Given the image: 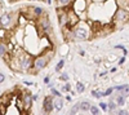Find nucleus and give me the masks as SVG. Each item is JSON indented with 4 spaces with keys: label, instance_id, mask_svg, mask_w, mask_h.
Wrapping results in <instances>:
<instances>
[{
    "label": "nucleus",
    "instance_id": "f257e3e1",
    "mask_svg": "<svg viewBox=\"0 0 129 115\" xmlns=\"http://www.w3.org/2000/svg\"><path fill=\"white\" fill-rule=\"evenodd\" d=\"M92 33V30H90V26L88 25H85L81 23V21H79V23L72 27V35H74V40H87L89 38Z\"/></svg>",
    "mask_w": 129,
    "mask_h": 115
},
{
    "label": "nucleus",
    "instance_id": "f03ea898",
    "mask_svg": "<svg viewBox=\"0 0 129 115\" xmlns=\"http://www.w3.org/2000/svg\"><path fill=\"white\" fill-rule=\"evenodd\" d=\"M128 21H129V10H125L123 8H117L111 18V23L115 27H121Z\"/></svg>",
    "mask_w": 129,
    "mask_h": 115
},
{
    "label": "nucleus",
    "instance_id": "7ed1b4c3",
    "mask_svg": "<svg viewBox=\"0 0 129 115\" xmlns=\"http://www.w3.org/2000/svg\"><path fill=\"white\" fill-rule=\"evenodd\" d=\"M17 18H18V13L14 14V13L4 12L2 16H0V23H2V27L9 30V28L14 27V25L17 26Z\"/></svg>",
    "mask_w": 129,
    "mask_h": 115
},
{
    "label": "nucleus",
    "instance_id": "20e7f679",
    "mask_svg": "<svg viewBox=\"0 0 129 115\" xmlns=\"http://www.w3.org/2000/svg\"><path fill=\"white\" fill-rule=\"evenodd\" d=\"M48 62H49V58L47 57L45 53H43L38 57H34L32 58V69L30 70L31 72H38L40 70H43L47 65H48Z\"/></svg>",
    "mask_w": 129,
    "mask_h": 115
},
{
    "label": "nucleus",
    "instance_id": "39448f33",
    "mask_svg": "<svg viewBox=\"0 0 129 115\" xmlns=\"http://www.w3.org/2000/svg\"><path fill=\"white\" fill-rule=\"evenodd\" d=\"M89 4H90V0H74L71 3V8L74 9V12L79 16L80 13L87 12Z\"/></svg>",
    "mask_w": 129,
    "mask_h": 115
},
{
    "label": "nucleus",
    "instance_id": "423d86ee",
    "mask_svg": "<svg viewBox=\"0 0 129 115\" xmlns=\"http://www.w3.org/2000/svg\"><path fill=\"white\" fill-rule=\"evenodd\" d=\"M79 16L74 12V9L70 7L69 9H67V27H70V28H72V27H75L78 23H79Z\"/></svg>",
    "mask_w": 129,
    "mask_h": 115
},
{
    "label": "nucleus",
    "instance_id": "0eeeda50",
    "mask_svg": "<svg viewBox=\"0 0 129 115\" xmlns=\"http://www.w3.org/2000/svg\"><path fill=\"white\" fill-rule=\"evenodd\" d=\"M22 102H23V106H25V112H28L30 109L32 107V98H31V95L30 93H23L22 96Z\"/></svg>",
    "mask_w": 129,
    "mask_h": 115
},
{
    "label": "nucleus",
    "instance_id": "6e6552de",
    "mask_svg": "<svg viewBox=\"0 0 129 115\" xmlns=\"http://www.w3.org/2000/svg\"><path fill=\"white\" fill-rule=\"evenodd\" d=\"M53 109V98L52 97H45L44 102H43V111H45L47 114H49Z\"/></svg>",
    "mask_w": 129,
    "mask_h": 115
},
{
    "label": "nucleus",
    "instance_id": "1a4fd4ad",
    "mask_svg": "<svg viewBox=\"0 0 129 115\" xmlns=\"http://www.w3.org/2000/svg\"><path fill=\"white\" fill-rule=\"evenodd\" d=\"M28 22L30 21L22 14V13H18V18H17V25L21 27V28H23V27H26L27 25H28Z\"/></svg>",
    "mask_w": 129,
    "mask_h": 115
},
{
    "label": "nucleus",
    "instance_id": "9d476101",
    "mask_svg": "<svg viewBox=\"0 0 129 115\" xmlns=\"http://www.w3.org/2000/svg\"><path fill=\"white\" fill-rule=\"evenodd\" d=\"M53 107H54L57 111H61L62 107H63V101L61 97H56L54 100H53Z\"/></svg>",
    "mask_w": 129,
    "mask_h": 115
},
{
    "label": "nucleus",
    "instance_id": "9b49d317",
    "mask_svg": "<svg viewBox=\"0 0 129 115\" xmlns=\"http://www.w3.org/2000/svg\"><path fill=\"white\" fill-rule=\"evenodd\" d=\"M90 102H88V101H83V102H80V110H83V111H88L89 109H90Z\"/></svg>",
    "mask_w": 129,
    "mask_h": 115
},
{
    "label": "nucleus",
    "instance_id": "f8f14e48",
    "mask_svg": "<svg viewBox=\"0 0 129 115\" xmlns=\"http://www.w3.org/2000/svg\"><path fill=\"white\" fill-rule=\"evenodd\" d=\"M124 102H125V97H124V96L119 95V96L116 97V105H117V106H123Z\"/></svg>",
    "mask_w": 129,
    "mask_h": 115
},
{
    "label": "nucleus",
    "instance_id": "ddd939ff",
    "mask_svg": "<svg viewBox=\"0 0 129 115\" xmlns=\"http://www.w3.org/2000/svg\"><path fill=\"white\" fill-rule=\"evenodd\" d=\"M8 52V49H7V44H4V43H2L0 41V57H3L5 53Z\"/></svg>",
    "mask_w": 129,
    "mask_h": 115
},
{
    "label": "nucleus",
    "instance_id": "4468645a",
    "mask_svg": "<svg viewBox=\"0 0 129 115\" xmlns=\"http://www.w3.org/2000/svg\"><path fill=\"white\" fill-rule=\"evenodd\" d=\"M85 91V87L81 81H76V92L78 93H83Z\"/></svg>",
    "mask_w": 129,
    "mask_h": 115
},
{
    "label": "nucleus",
    "instance_id": "2eb2a0df",
    "mask_svg": "<svg viewBox=\"0 0 129 115\" xmlns=\"http://www.w3.org/2000/svg\"><path fill=\"white\" fill-rule=\"evenodd\" d=\"M7 34H8V30H7V28H4V27L0 28V41H2V40H5Z\"/></svg>",
    "mask_w": 129,
    "mask_h": 115
},
{
    "label": "nucleus",
    "instance_id": "dca6fc26",
    "mask_svg": "<svg viewBox=\"0 0 129 115\" xmlns=\"http://www.w3.org/2000/svg\"><path fill=\"white\" fill-rule=\"evenodd\" d=\"M34 12H35L36 18H39V17H41V16H43V13H44V10H43L40 7H35V8H34Z\"/></svg>",
    "mask_w": 129,
    "mask_h": 115
},
{
    "label": "nucleus",
    "instance_id": "f3484780",
    "mask_svg": "<svg viewBox=\"0 0 129 115\" xmlns=\"http://www.w3.org/2000/svg\"><path fill=\"white\" fill-rule=\"evenodd\" d=\"M74 0H58V3L61 4V7H71V3Z\"/></svg>",
    "mask_w": 129,
    "mask_h": 115
},
{
    "label": "nucleus",
    "instance_id": "a211bd4d",
    "mask_svg": "<svg viewBox=\"0 0 129 115\" xmlns=\"http://www.w3.org/2000/svg\"><path fill=\"white\" fill-rule=\"evenodd\" d=\"M89 111H90L92 115H101V111H100V109L97 107V106H90Z\"/></svg>",
    "mask_w": 129,
    "mask_h": 115
},
{
    "label": "nucleus",
    "instance_id": "6ab92c4d",
    "mask_svg": "<svg viewBox=\"0 0 129 115\" xmlns=\"http://www.w3.org/2000/svg\"><path fill=\"white\" fill-rule=\"evenodd\" d=\"M50 93H52V96H53V97H62L61 92L57 91V89H54V88H50Z\"/></svg>",
    "mask_w": 129,
    "mask_h": 115
},
{
    "label": "nucleus",
    "instance_id": "aec40b11",
    "mask_svg": "<svg viewBox=\"0 0 129 115\" xmlns=\"http://www.w3.org/2000/svg\"><path fill=\"white\" fill-rule=\"evenodd\" d=\"M7 109H8V105H5V103H2V102H0V114H2V115H5Z\"/></svg>",
    "mask_w": 129,
    "mask_h": 115
},
{
    "label": "nucleus",
    "instance_id": "412c9836",
    "mask_svg": "<svg viewBox=\"0 0 129 115\" xmlns=\"http://www.w3.org/2000/svg\"><path fill=\"white\" fill-rule=\"evenodd\" d=\"M120 95H121V96H124V97H125V96H129V85L124 87V88L120 91Z\"/></svg>",
    "mask_w": 129,
    "mask_h": 115
},
{
    "label": "nucleus",
    "instance_id": "4be33fe9",
    "mask_svg": "<svg viewBox=\"0 0 129 115\" xmlns=\"http://www.w3.org/2000/svg\"><path fill=\"white\" fill-rule=\"evenodd\" d=\"M116 102H114V101H110L109 103H107V107H109L110 109V111H112V110H115L116 109Z\"/></svg>",
    "mask_w": 129,
    "mask_h": 115
},
{
    "label": "nucleus",
    "instance_id": "5701e85b",
    "mask_svg": "<svg viewBox=\"0 0 129 115\" xmlns=\"http://www.w3.org/2000/svg\"><path fill=\"white\" fill-rule=\"evenodd\" d=\"M92 96H94L95 98L105 97V96H103V92H97V91H92Z\"/></svg>",
    "mask_w": 129,
    "mask_h": 115
},
{
    "label": "nucleus",
    "instance_id": "b1692460",
    "mask_svg": "<svg viewBox=\"0 0 129 115\" xmlns=\"http://www.w3.org/2000/svg\"><path fill=\"white\" fill-rule=\"evenodd\" d=\"M63 65H64V61H63V60H61V61L58 62V64H57V66H56V71H59V70L63 67Z\"/></svg>",
    "mask_w": 129,
    "mask_h": 115
},
{
    "label": "nucleus",
    "instance_id": "393cba45",
    "mask_svg": "<svg viewBox=\"0 0 129 115\" xmlns=\"http://www.w3.org/2000/svg\"><path fill=\"white\" fill-rule=\"evenodd\" d=\"M70 89H71V85H70V84H69V83H67V84H64V85H63V87H62V91H63V92H66V91H67V92H69V91H70Z\"/></svg>",
    "mask_w": 129,
    "mask_h": 115
},
{
    "label": "nucleus",
    "instance_id": "a878e982",
    "mask_svg": "<svg viewBox=\"0 0 129 115\" xmlns=\"http://www.w3.org/2000/svg\"><path fill=\"white\" fill-rule=\"evenodd\" d=\"M112 91H114V88H109L106 92H103V96H110L111 93H112Z\"/></svg>",
    "mask_w": 129,
    "mask_h": 115
},
{
    "label": "nucleus",
    "instance_id": "bb28decb",
    "mask_svg": "<svg viewBox=\"0 0 129 115\" xmlns=\"http://www.w3.org/2000/svg\"><path fill=\"white\" fill-rule=\"evenodd\" d=\"M100 107H101L103 111H107V103H105V102H101V103H100Z\"/></svg>",
    "mask_w": 129,
    "mask_h": 115
},
{
    "label": "nucleus",
    "instance_id": "cd10ccee",
    "mask_svg": "<svg viewBox=\"0 0 129 115\" xmlns=\"http://www.w3.org/2000/svg\"><path fill=\"white\" fill-rule=\"evenodd\" d=\"M61 80H64V81H66V80H69V75L66 74V72H63V74L61 75Z\"/></svg>",
    "mask_w": 129,
    "mask_h": 115
},
{
    "label": "nucleus",
    "instance_id": "c85d7f7f",
    "mask_svg": "<svg viewBox=\"0 0 129 115\" xmlns=\"http://www.w3.org/2000/svg\"><path fill=\"white\" fill-rule=\"evenodd\" d=\"M126 85H128V84H121V85H116V87H115L114 89H116V91H119V92H120V91H121V89H123L124 87H126Z\"/></svg>",
    "mask_w": 129,
    "mask_h": 115
},
{
    "label": "nucleus",
    "instance_id": "c756f323",
    "mask_svg": "<svg viewBox=\"0 0 129 115\" xmlns=\"http://www.w3.org/2000/svg\"><path fill=\"white\" fill-rule=\"evenodd\" d=\"M117 115H129V111H126V110H119Z\"/></svg>",
    "mask_w": 129,
    "mask_h": 115
},
{
    "label": "nucleus",
    "instance_id": "7c9ffc66",
    "mask_svg": "<svg viewBox=\"0 0 129 115\" xmlns=\"http://www.w3.org/2000/svg\"><path fill=\"white\" fill-rule=\"evenodd\" d=\"M4 81H5V75L0 72V84H2V83H4Z\"/></svg>",
    "mask_w": 129,
    "mask_h": 115
},
{
    "label": "nucleus",
    "instance_id": "2f4dec72",
    "mask_svg": "<svg viewBox=\"0 0 129 115\" xmlns=\"http://www.w3.org/2000/svg\"><path fill=\"white\" fill-rule=\"evenodd\" d=\"M31 98H32V102H34V101H38V100H39V95H38V93H36V95H32Z\"/></svg>",
    "mask_w": 129,
    "mask_h": 115
},
{
    "label": "nucleus",
    "instance_id": "473e14b6",
    "mask_svg": "<svg viewBox=\"0 0 129 115\" xmlns=\"http://www.w3.org/2000/svg\"><path fill=\"white\" fill-rule=\"evenodd\" d=\"M49 81H50V76H45L44 78V83L45 84H49Z\"/></svg>",
    "mask_w": 129,
    "mask_h": 115
},
{
    "label": "nucleus",
    "instance_id": "72a5a7b5",
    "mask_svg": "<svg viewBox=\"0 0 129 115\" xmlns=\"http://www.w3.org/2000/svg\"><path fill=\"white\" fill-rule=\"evenodd\" d=\"M106 0H90V3H105Z\"/></svg>",
    "mask_w": 129,
    "mask_h": 115
},
{
    "label": "nucleus",
    "instance_id": "f704fd0d",
    "mask_svg": "<svg viewBox=\"0 0 129 115\" xmlns=\"http://www.w3.org/2000/svg\"><path fill=\"white\" fill-rule=\"evenodd\" d=\"M124 62H125V57L123 56V57L120 58V61H119V65H123V64H124Z\"/></svg>",
    "mask_w": 129,
    "mask_h": 115
},
{
    "label": "nucleus",
    "instance_id": "c9c22d12",
    "mask_svg": "<svg viewBox=\"0 0 129 115\" xmlns=\"http://www.w3.org/2000/svg\"><path fill=\"white\" fill-rule=\"evenodd\" d=\"M23 84H26V85H32V83H31V81H26V80H25V81H23Z\"/></svg>",
    "mask_w": 129,
    "mask_h": 115
},
{
    "label": "nucleus",
    "instance_id": "e433bc0d",
    "mask_svg": "<svg viewBox=\"0 0 129 115\" xmlns=\"http://www.w3.org/2000/svg\"><path fill=\"white\" fill-rule=\"evenodd\" d=\"M64 98H66L67 101H71V100H72V97H71V96H69V95H67L66 97H64Z\"/></svg>",
    "mask_w": 129,
    "mask_h": 115
},
{
    "label": "nucleus",
    "instance_id": "4c0bfd02",
    "mask_svg": "<svg viewBox=\"0 0 129 115\" xmlns=\"http://www.w3.org/2000/svg\"><path fill=\"white\" fill-rule=\"evenodd\" d=\"M47 3L48 4H52V0H47Z\"/></svg>",
    "mask_w": 129,
    "mask_h": 115
},
{
    "label": "nucleus",
    "instance_id": "58836bf2",
    "mask_svg": "<svg viewBox=\"0 0 129 115\" xmlns=\"http://www.w3.org/2000/svg\"><path fill=\"white\" fill-rule=\"evenodd\" d=\"M41 115H48V114H47L45 111H43V112H41Z\"/></svg>",
    "mask_w": 129,
    "mask_h": 115
},
{
    "label": "nucleus",
    "instance_id": "ea45409f",
    "mask_svg": "<svg viewBox=\"0 0 129 115\" xmlns=\"http://www.w3.org/2000/svg\"><path fill=\"white\" fill-rule=\"evenodd\" d=\"M30 2H36V0H30Z\"/></svg>",
    "mask_w": 129,
    "mask_h": 115
},
{
    "label": "nucleus",
    "instance_id": "a19ab883",
    "mask_svg": "<svg viewBox=\"0 0 129 115\" xmlns=\"http://www.w3.org/2000/svg\"><path fill=\"white\" fill-rule=\"evenodd\" d=\"M0 28H2V23H0Z\"/></svg>",
    "mask_w": 129,
    "mask_h": 115
},
{
    "label": "nucleus",
    "instance_id": "79ce46f5",
    "mask_svg": "<svg viewBox=\"0 0 129 115\" xmlns=\"http://www.w3.org/2000/svg\"><path fill=\"white\" fill-rule=\"evenodd\" d=\"M128 4H129V0H128Z\"/></svg>",
    "mask_w": 129,
    "mask_h": 115
},
{
    "label": "nucleus",
    "instance_id": "37998d69",
    "mask_svg": "<svg viewBox=\"0 0 129 115\" xmlns=\"http://www.w3.org/2000/svg\"><path fill=\"white\" fill-rule=\"evenodd\" d=\"M0 115H2V114H0Z\"/></svg>",
    "mask_w": 129,
    "mask_h": 115
}]
</instances>
